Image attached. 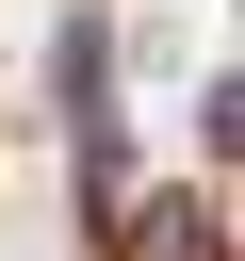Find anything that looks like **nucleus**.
<instances>
[{
  "label": "nucleus",
  "mask_w": 245,
  "mask_h": 261,
  "mask_svg": "<svg viewBox=\"0 0 245 261\" xmlns=\"http://www.w3.org/2000/svg\"><path fill=\"white\" fill-rule=\"evenodd\" d=\"M131 261H212V212H196V196H163V212H131Z\"/></svg>",
  "instance_id": "nucleus-1"
}]
</instances>
